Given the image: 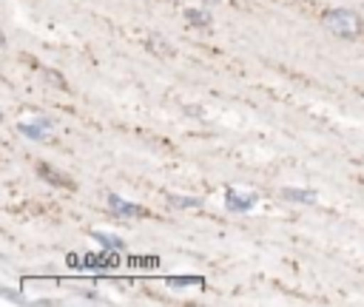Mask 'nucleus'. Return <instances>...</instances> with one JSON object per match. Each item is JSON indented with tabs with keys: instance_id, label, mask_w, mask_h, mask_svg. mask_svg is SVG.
<instances>
[{
	"instance_id": "nucleus-1",
	"label": "nucleus",
	"mask_w": 364,
	"mask_h": 307,
	"mask_svg": "<svg viewBox=\"0 0 364 307\" xmlns=\"http://www.w3.org/2000/svg\"><path fill=\"white\" fill-rule=\"evenodd\" d=\"M318 23L338 40H358L364 34V17L347 6H327L318 14Z\"/></svg>"
},
{
	"instance_id": "nucleus-13",
	"label": "nucleus",
	"mask_w": 364,
	"mask_h": 307,
	"mask_svg": "<svg viewBox=\"0 0 364 307\" xmlns=\"http://www.w3.org/2000/svg\"><path fill=\"white\" fill-rule=\"evenodd\" d=\"M199 3H205V6H213V3H222V0H199Z\"/></svg>"
},
{
	"instance_id": "nucleus-12",
	"label": "nucleus",
	"mask_w": 364,
	"mask_h": 307,
	"mask_svg": "<svg viewBox=\"0 0 364 307\" xmlns=\"http://www.w3.org/2000/svg\"><path fill=\"white\" fill-rule=\"evenodd\" d=\"M168 284H171V287H191V284L202 287V284H205V279H199V276H182V279H179V276H171V279H168Z\"/></svg>"
},
{
	"instance_id": "nucleus-5",
	"label": "nucleus",
	"mask_w": 364,
	"mask_h": 307,
	"mask_svg": "<svg viewBox=\"0 0 364 307\" xmlns=\"http://www.w3.org/2000/svg\"><path fill=\"white\" fill-rule=\"evenodd\" d=\"M17 128H20V134H23L26 139H34V142H51V139H54V136H51L54 122H51V119H46V117L26 119V122H20Z\"/></svg>"
},
{
	"instance_id": "nucleus-9",
	"label": "nucleus",
	"mask_w": 364,
	"mask_h": 307,
	"mask_svg": "<svg viewBox=\"0 0 364 307\" xmlns=\"http://www.w3.org/2000/svg\"><path fill=\"white\" fill-rule=\"evenodd\" d=\"M91 239L100 242L105 250H125V242L117 233H105V230H91Z\"/></svg>"
},
{
	"instance_id": "nucleus-6",
	"label": "nucleus",
	"mask_w": 364,
	"mask_h": 307,
	"mask_svg": "<svg viewBox=\"0 0 364 307\" xmlns=\"http://www.w3.org/2000/svg\"><path fill=\"white\" fill-rule=\"evenodd\" d=\"M145 48H148L151 54H156V57H165V60H171V57L176 54V48H173L162 34H151V37L145 40Z\"/></svg>"
},
{
	"instance_id": "nucleus-8",
	"label": "nucleus",
	"mask_w": 364,
	"mask_h": 307,
	"mask_svg": "<svg viewBox=\"0 0 364 307\" xmlns=\"http://www.w3.org/2000/svg\"><path fill=\"white\" fill-rule=\"evenodd\" d=\"M282 196H284L287 202H301V205H313V202L318 199L316 190H304V188H284Z\"/></svg>"
},
{
	"instance_id": "nucleus-10",
	"label": "nucleus",
	"mask_w": 364,
	"mask_h": 307,
	"mask_svg": "<svg viewBox=\"0 0 364 307\" xmlns=\"http://www.w3.org/2000/svg\"><path fill=\"white\" fill-rule=\"evenodd\" d=\"M168 202H171L173 208H182V210H188V208H202V205H205L199 196H179V193H168Z\"/></svg>"
},
{
	"instance_id": "nucleus-4",
	"label": "nucleus",
	"mask_w": 364,
	"mask_h": 307,
	"mask_svg": "<svg viewBox=\"0 0 364 307\" xmlns=\"http://www.w3.org/2000/svg\"><path fill=\"white\" fill-rule=\"evenodd\" d=\"M34 171H37V176L43 179V182H48V185H54V188H63V190H77V182L65 173V171H60V168H54L51 162H37L34 165Z\"/></svg>"
},
{
	"instance_id": "nucleus-2",
	"label": "nucleus",
	"mask_w": 364,
	"mask_h": 307,
	"mask_svg": "<svg viewBox=\"0 0 364 307\" xmlns=\"http://www.w3.org/2000/svg\"><path fill=\"white\" fill-rule=\"evenodd\" d=\"M259 205V190L242 188V185H228L225 188V208L230 213H247Z\"/></svg>"
},
{
	"instance_id": "nucleus-3",
	"label": "nucleus",
	"mask_w": 364,
	"mask_h": 307,
	"mask_svg": "<svg viewBox=\"0 0 364 307\" xmlns=\"http://www.w3.org/2000/svg\"><path fill=\"white\" fill-rule=\"evenodd\" d=\"M108 210L117 216V219H148L151 210L139 202H128L125 196L119 193H108Z\"/></svg>"
},
{
	"instance_id": "nucleus-11",
	"label": "nucleus",
	"mask_w": 364,
	"mask_h": 307,
	"mask_svg": "<svg viewBox=\"0 0 364 307\" xmlns=\"http://www.w3.org/2000/svg\"><path fill=\"white\" fill-rule=\"evenodd\" d=\"M43 80L51 82V88H57V91H71L68 80H65L60 71H54V68H46V71H43Z\"/></svg>"
},
{
	"instance_id": "nucleus-7",
	"label": "nucleus",
	"mask_w": 364,
	"mask_h": 307,
	"mask_svg": "<svg viewBox=\"0 0 364 307\" xmlns=\"http://www.w3.org/2000/svg\"><path fill=\"white\" fill-rule=\"evenodd\" d=\"M182 14H185L188 26H193V28H210V23H213L205 9H182Z\"/></svg>"
}]
</instances>
